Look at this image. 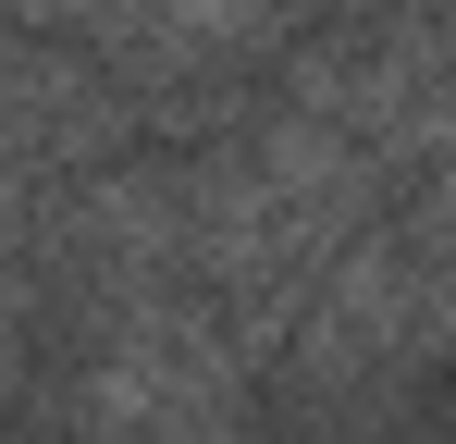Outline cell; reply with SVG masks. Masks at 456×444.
<instances>
[{
	"label": "cell",
	"instance_id": "6da1fadb",
	"mask_svg": "<svg viewBox=\"0 0 456 444\" xmlns=\"http://www.w3.org/2000/svg\"><path fill=\"white\" fill-rule=\"evenodd\" d=\"M284 99L321 111L333 136H358L395 185H419L432 160H456V74L432 62L395 12H370V0L321 12L297 50H284Z\"/></svg>",
	"mask_w": 456,
	"mask_h": 444
},
{
	"label": "cell",
	"instance_id": "7a4b0ae2",
	"mask_svg": "<svg viewBox=\"0 0 456 444\" xmlns=\"http://www.w3.org/2000/svg\"><path fill=\"white\" fill-rule=\"evenodd\" d=\"M0 124H12V173H50V185H86V173L136 160V136H149L136 86L99 62L86 37H12Z\"/></svg>",
	"mask_w": 456,
	"mask_h": 444
},
{
	"label": "cell",
	"instance_id": "3957f363",
	"mask_svg": "<svg viewBox=\"0 0 456 444\" xmlns=\"http://www.w3.org/2000/svg\"><path fill=\"white\" fill-rule=\"evenodd\" d=\"M111 0H12V37H99Z\"/></svg>",
	"mask_w": 456,
	"mask_h": 444
}]
</instances>
